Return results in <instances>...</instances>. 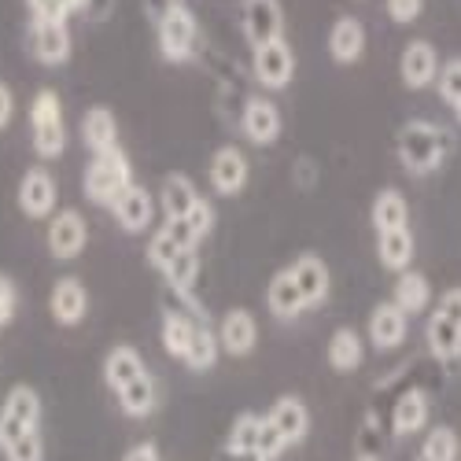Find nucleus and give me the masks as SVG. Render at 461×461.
I'll use <instances>...</instances> for the list:
<instances>
[{"label":"nucleus","instance_id":"nucleus-32","mask_svg":"<svg viewBox=\"0 0 461 461\" xmlns=\"http://www.w3.org/2000/svg\"><path fill=\"white\" fill-rule=\"evenodd\" d=\"M329 366L336 369V373H355L362 362H366V339L355 332V329H336L332 332V339H329Z\"/></svg>","mask_w":461,"mask_h":461},{"label":"nucleus","instance_id":"nucleus-38","mask_svg":"<svg viewBox=\"0 0 461 461\" xmlns=\"http://www.w3.org/2000/svg\"><path fill=\"white\" fill-rule=\"evenodd\" d=\"M181 251H188V248H185V244H181V240H177V237L170 233V229H167V221H163V225L156 229V233L148 237V262L156 266L159 274L167 270V266H170V262H174V258H177Z\"/></svg>","mask_w":461,"mask_h":461},{"label":"nucleus","instance_id":"nucleus-21","mask_svg":"<svg viewBox=\"0 0 461 461\" xmlns=\"http://www.w3.org/2000/svg\"><path fill=\"white\" fill-rule=\"evenodd\" d=\"M362 52H366V26H362V19L339 15L332 23V30H329V56L339 67H351V63L362 59Z\"/></svg>","mask_w":461,"mask_h":461},{"label":"nucleus","instance_id":"nucleus-45","mask_svg":"<svg viewBox=\"0 0 461 461\" xmlns=\"http://www.w3.org/2000/svg\"><path fill=\"white\" fill-rule=\"evenodd\" d=\"M122 461H163V457H159V447L156 443H137V447H130L122 454Z\"/></svg>","mask_w":461,"mask_h":461},{"label":"nucleus","instance_id":"nucleus-39","mask_svg":"<svg viewBox=\"0 0 461 461\" xmlns=\"http://www.w3.org/2000/svg\"><path fill=\"white\" fill-rule=\"evenodd\" d=\"M181 225L188 229L192 237H196V244H203V237H207L211 229H214V207H211V203L200 196V200H196V207H192V211L181 218Z\"/></svg>","mask_w":461,"mask_h":461},{"label":"nucleus","instance_id":"nucleus-30","mask_svg":"<svg viewBox=\"0 0 461 461\" xmlns=\"http://www.w3.org/2000/svg\"><path fill=\"white\" fill-rule=\"evenodd\" d=\"M114 399H119V406H122V413L126 417H148L151 410L159 406V384H156V376L151 373H140L137 380H130L126 388H119L114 392Z\"/></svg>","mask_w":461,"mask_h":461},{"label":"nucleus","instance_id":"nucleus-4","mask_svg":"<svg viewBox=\"0 0 461 461\" xmlns=\"http://www.w3.org/2000/svg\"><path fill=\"white\" fill-rule=\"evenodd\" d=\"M156 41L167 63H188L200 49V23L181 0H167L156 19Z\"/></svg>","mask_w":461,"mask_h":461},{"label":"nucleus","instance_id":"nucleus-8","mask_svg":"<svg viewBox=\"0 0 461 461\" xmlns=\"http://www.w3.org/2000/svg\"><path fill=\"white\" fill-rule=\"evenodd\" d=\"M251 70H255V82L262 89H270V93L288 89L292 78H295V52H292V45L281 37V41L251 49Z\"/></svg>","mask_w":461,"mask_h":461},{"label":"nucleus","instance_id":"nucleus-19","mask_svg":"<svg viewBox=\"0 0 461 461\" xmlns=\"http://www.w3.org/2000/svg\"><path fill=\"white\" fill-rule=\"evenodd\" d=\"M266 417V425H270L285 447H295L306 439V432H311V410H306V402L299 395H281L270 413H262Z\"/></svg>","mask_w":461,"mask_h":461},{"label":"nucleus","instance_id":"nucleus-41","mask_svg":"<svg viewBox=\"0 0 461 461\" xmlns=\"http://www.w3.org/2000/svg\"><path fill=\"white\" fill-rule=\"evenodd\" d=\"M15 314H19V285L8 274H0V329H8Z\"/></svg>","mask_w":461,"mask_h":461},{"label":"nucleus","instance_id":"nucleus-42","mask_svg":"<svg viewBox=\"0 0 461 461\" xmlns=\"http://www.w3.org/2000/svg\"><path fill=\"white\" fill-rule=\"evenodd\" d=\"M5 461H45V436L33 432V436L19 439L15 447L5 450Z\"/></svg>","mask_w":461,"mask_h":461},{"label":"nucleus","instance_id":"nucleus-23","mask_svg":"<svg viewBox=\"0 0 461 461\" xmlns=\"http://www.w3.org/2000/svg\"><path fill=\"white\" fill-rule=\"evenodd\" d=\"M82 144L93 151V156L119 148V119H114L111 107L96 104V107H89L82 114Z\"/></svg>","mask_w":461,"mask_h":461},{"label":"nucleus","instance_id":"nucleus-33","mask_svg":"<svg viewBox=\"0 0 461 461\" xmlns=\"http://www.w3.org/2000/svg\"><path fill=\"white\" fill-rule=\"evenodd\" d=\"M221 348H218V332L207 325V318L196 321V329H192V339H188V351H185V366L192 373H207L214 369Z\"/></svg>","mask_w":461,"mask_h":461},{"label":"nucleus","instance_id":"nucleus-26","mask_svg":"<svg viewBox=\"0 0 461 461\" xmlns=\"http://www.w3.org/2000/svg\"><path fill=\"white\" fill-rule=\"evenodd\" d=\"M266 306H270V314L277 321H295L306 311V303H303V295H299V288H295L288 270H277L270 277V285H266Z\"/></svg>","mask_w":461,"mask_h":461},{"label":"nucleus","instance_id":"nucleus-9","mask_svg":"<svg viewBox=\"0 0 461 461\" xmlns=\"http://www.w3.org/2000/svg\"><path fill=\"white\" fill-rule=\"evenodd\" d=\"M19 211L30 218V221H45L59 211V185L56 177L49 174V167H30L19 181Z\"/></svg>","mask_w":461,"mask_h":461},{"label":"nucleus","instance_id":"nucleus-11","mask_svg":"<svg viewBox=\"0 0 461 461\" xmlns=\"http://www.w3.org/2000/svg\"><path fill=\"white\" fill-rule=\"evenodd\" d=\"M281 107L270 96H248L240 107V133L258 144V148H270L281 137Z\"/></svg>","mask_w":461,"mask_h":461},{"label":"nucleus","instance_id":"nucleus-12","mask_svg":"<svg viewBox=\"0 0 461 461\" xmlns=\"http://www.w3.org/2000/svg\"><path fill=\"white\" fill-rule=\"evenodd\" d=\"M156 207H159V200L151 196L144 185L133 181L107 211L114 214V221H119L122 233H133L137 237V233H148V229H151V221H156Z\"/></svg>","mask_w":461,"mask_h":461},{"label":"nucleus","instance_id":"nucleus-22","mask_svg":"<svg viewBox=\"0 0 461 461\" xmlns=\"http://www.w3.org/2000/svg\"><path fill=\"white\" fill-rule=\"evenodd\" d=\"M163 277H167V285L185 299V306L192 314H200L203 318V306H200V299H196V281H200V251H181L167 270H163Z\"/></svg>","mask_w":461,"mask_h":461},{"label":"nucleus","instance_id":"nucleus-5","mask_svg":"<svg viewBox=\"0 0 461 461\" xmlns=\"http://www.w3.org/2000/svg\"><path fill=\"white\" fill-rule=\"evenodd\" d=\"M41 395H37L30 384H15V388L0 402V454L8 447H15L19 439L41 432Z\"/></svg>","mask_w":461,"mask_h":461},{"label":"nucleus","instance_id":"nucleus-40","mask_svg":"<svg viewBox=\"0 0 461 461\" xmlns=\"http://www.w3.org/2000/svg\"><path fill=\"white\" fill-rule=\"evenodd\" d=\"M436 89H439V96H443V104H461V59H454V63H447V67H439V78H436Z\"/></svg>","mask_w":461,"mask_h":461},{"label":"nucleus","instance_id":"nucleus-20","mask_svg":"<svg viewBox=\"0 0 461 461\" xmlns=\"http://www.w3.org/2000/svg\"><path fill=\"white\" fill-rule=\"evenodd\" d=\"M288 274L306 303V311H314V306H321L329 299V288H332V274H329V266L325 258L318 255H299L292 266H288Z\"/></svg>","mask_w":461,"mask_h":461},{"label":"nucleus","instance_id":"nucleus-15","mask_svg":"<svg viewBox=\"0 0 461 461\" xmlns=\"http://www.w3.org/2000/svg\"><path fill=\"white\" fill-rule=\"evenodd\" d=\"M244 37L248 45H270L285 37V12L277 0H244Z\"/></svg>","mask_w":461,"mask_h":461},{"label":"nucleus","instance_id":"nucleus-44","mask_svg":"<svg viewBox=\"0 0 461 461\" xmlns=\"http://www.w3.org/2000/svg\"><path fill=\"white\" fill-rule=\"evenodd\" d=\"M12 119H15V93L8 82H0V133L12 126Z\"/></svg>","mask_w":461,"mask_h":461},{"label":"nucleus","instance_id":"nucleus-6","mask_svg":"<svg viewBox=\"0 0 461 461\" xmlns=\"http://www.w3.org/2000/svg\"><path fill=\"white\" fill-rule=\"evenodd\" d=\"M425 339H429L432 358L439 362L461 358V288H447L436 299L432 318L425 325Z\"/></svg>","mask_w":461,"mask_h":461},{"label":"nucleus","instance_id":"nucleus-31","mask_svg":"<svg viewBox=\"0 0 461 461\" xmlns=\"http://www.w3.org/2000/svg\"><path fill=\"white\" fill-rule=\"evenodd\" d=\"M373 229L376 233H388V229H406L410 225V203L399 188H380L373 196Z\"/></svg>","mask_w":461,"mask_h":461},{"label":"nucleus","instance_id":"nucleus-27","mask_svg":"<svg viewBox=\"0 0 461 461\" xmlns=\"http://www.w3.org/2000/svg\"><path fill=\"white\" fill-rule=\"evenodd\" d=\"M392 303L399 306V311L406 318L413 314H425L429 311V303H432V285L425 274H417V270H406L395 277V288H392Z\"/></svg>","mask_w":461,"mask_h":461},{"label":"nucleus","instance_id":"nucleus-28","mask_svg":"<svg viewBox=\"0 0 461 461\" xmlns=\"http://www.w3.org/2000/svg\"><path fill=\"white\" fill-rule=\"evenodd\" d=\"M140 373H148V366H144V358H140L137 348H130V343H119V348L107 351V358H104V380H107L111 392L126 388V384L137 380Z\"/></svg>","mask_w":461,"mask_h":461},{"label":"nucleus","instance_id":"nucleus-3","mask_svg":"<svg viewBox=\"0 0 461 461\" xmlns=\"http://www.w3.org/2000/svg\"><path fill=\"white\" fill-rule=\"evenodd\" d=\"M130 185H133V167H130V156L122 148H111V151L93 156L86 174H82V192L96 207H111Z\"/></svg>","mask_w":461,"mask_h":461},{"label":"nucleus","instance_id":"nucleus-7","mask_svg":"<svg viewBox=\"0 0 461 461\" xmlns=\"http://www.w3.org/2000/svg\"><path fill=\"white\" fill-rule=\"evenodd\" d=\"M45 244H49V255L56 262H70V258H78L89 244V221L82 211H74V207H63L49 218V233H45Z\"/></svg>","mask_w":461,"mask_h":461},{"label":"nucleus","instance_id":"nucleus-24","mask_svg":"<svg viewBox=\"0 0 461 461\" xmlns=\"http://www.w3.org/2000/svg\"><path fill=\"white\" fill-rule=\"evenodd\" d=\"M413 233H410V225L406 229H388V233H376V255H380V266L384 270H392L395 277L406 274L410 266H413Z\"/></svg>","mask_w":461,"mask_h":461},{"label":"nucleus","instance_id":"nucleus-1","mask_svg":"<svg viewBox=\"0 0 461 461\" xmlns=\"http://www.w3.org/2000/svg\"><path fill=\"white\" fill-rule=\"evenodd\" d=\"M450 148H454V137L436 126V122H420V119H410L402 122L399 137H395V151H399V159L410 174L417 177H425V174H436L447 156H450Z\"/></svg>","mask_w":461,"mask_h":461},{"label":"nucleus","instance_id":"nucleus-46","mask_svg":"<svg viewBox=\"0 0 461 461\" xmlns=\"http://www.w3.org/2000/svg\"><path fill=\"white\" fill-rule=\"evenodd\" d=\"M111 12H114V0H86V12H82V15H86L89 23H104Z\"/></svg>","mask_w":461,"mask_h":461},{"label":"nucleus","instance_id":"nucleus-13","mask_svg":"<svg viewBox=\"0 0 461 461\" xmlns=\"http://www.w3.org/2000/svg\"><path fill=\"white\" fill-rule=\"evenodd\" d=\"M399 74H402V86L406 89H429L436 86L439 78V52L432 41H425V37H413V41L402 49L399 56Z\"/></svg>","mask_w":461,"mask_h":461},{"label":"nucleus","instance_id":"nucleus-16","mask_svg":"<svg viewBox=\"0 0 461 461\" xmlns=\"http://www.w3.org/2000/svg\"><path fill=\"white\" fill-rule=\"evenodd\" d=\"M366 332H369V343L376 351H395V348H402L406 336H410V318L399 311L392 299H384V303H376L369 311Z\"/></svg>","mask_w":461,"mask_h":461},{"label":"nucleus","instance_id":"nucleus-35","mask_svg":"<svg viewBox=\"0 0 461 461\" xmlns=\"http://www.w3.org/2000/svg\"><path fill=\"white\" fill-rule=\"evenodd\" d=\"M262 429H266V417L240 413L233 420V429H229V454H233V457H255L258 454V443H262Z\"/></svg>","mask_w":461,"mask_h":461},{"label":"nucleus","instance_id":"nucleus-14","mask_svg":"<svg viewBox=\"0 0 461 461\" xmlns=\"http://www.w3.org/2000/svg\"><path fill=\"white\" fill-rule=\"evenodd\" d=\"M207 177H211V188L218 196H240L248 188V177H251V167H248V156L240 148H218L211 156V167H207Z\"/></svg>","mask_w":461,"mask_h":461},{"label":"nucleus","instance_id":"nucleus-43","mask_svg":"<svg viewBox=\"0 0 461 461\" xmlns=\"http://www.w3.org/2000/svg\"><path fill=\"white\" fill-rule=\"evenodd\" d=\"M384 12H388V19L395 26H410L425 12V0H384Z\"/></svg>","mask_w":461,"mask_h":461},{"label":"nucleus","instance_id":"nucleus-17","mask_svg":"<svg viewBox=\"0 0 461 461\" xmlns=\"http://www.w3.org/2000/svg\"><path fill=\"white\" fill-rule=\"evenodd\" d=\"M218 348L225 355H233V358H244L255 351V343H258V321L251 311H244V306H233V311H225L221 321H218Z\"/></svg>","mask_w":461,"mask_h":461},{"label":"nucleus","instance_id":"nucleus-18","mask_svg":"<svg viewBox=\"0 0 461 461\" xmlns=\"http://www.w3.org/2000/svg\"><path fill=\"white\" fill-rule=\"evenodd\" d=\"M49 314L56 325L63 329H74V325H82L86 314H89V292L78 277H59L49 292Z\"/></svg>","mask_w":461,"mask_h":461},{"label":"nucleus","instance_id":"nucleus-34","mask_svg":"<svg viewBox=\"0 0 461 461\" xmlns=\"http://www.w3.org/2000/svg\"><path fill=\"white\" fill-rule=\"evenodd\" d=\"M200 314H192V311H167L163 314V351L177 362H185V351H188V339H192V329H196Z\"/></svg>","mask_w":461,"mask_h":461},{"label":"nucleus","instance_id":"nucleus-29","mask_svg":"<svg viewBox=\"0 0 461 461\" xmlns=\"http://www.w3.org/2000/svg\"><path fill=\"white\" fill-rule=\"evenodd\" d=\"M196 200H200V192H196V185H192L185 174H167L163 177V185H159V207H163L167 221H181L192 207H196Z\"/></svg>","mask_w":461,"mask_h":461},{"label":"nucleus","instance_id":"nucleus-25","mask_svg":"<svg viewBox=\"0 0 461 461\" xmlns=\"http://www.w3.org/2000/svg\"><path fill=\"white\" fill-rule=\"evenodd\" d=\"M425 425H429V392H420V388L402 392L392 410V432L417 436V432H425Z\"/></svg>","mask_w":461,"mask_h":461},{"label":"nucleus","instance_id":"nucleus-37","mask_svg":"<svg viewBox=\"0 0 461 461\" xmlns=\"http://www.w3.org/2000/svg\"><path fill=\"white\" fill-rule=\"evenodd\" d=\"M457 454H461L457 432H454V429H447V425H439V429H432V432L425 436L417 461H457Z\"/></svg>","mask_w":461,"mask_h":461},{"label":"nucleus","instance_id":"nucleus-10","mask_svg":"<svg viewBox=\"0 0 461 461\" xmlns=\"http://www.w3.org/2000/svg\"><path fill=\"white\" fill-rule=\"evenodd\" d=\"M26 52L41 67H63L74 52V37L67 23H33L26 26Z\"/></svg>","mask_w":461,"mask_h":461},{"label":"nucleus","instance_id":"nucleus-36","mask_svg":"<svg viewBox=\"0 0 461 461\" xmlns=\"http://www.w3.org/2000/svg\"><path fill=\"white\" fill-rule=\"evenodd\" d=\"M26 12L33 23H70L86 12V0H26Z\"/></svg>","mask_w":461,"mask_h":461},{"label":"nucleus","instance_id":"nucleus-2","mask_svg":"<svg viewBox=\"0 0 461 461\" xmlns=\"http://www.w3.org/2000/svg\"><path fill=\"white\" fill-rule=\"evenodd\" d=\"M30 137L37 159H59L67 151V122H63V100L56 89H37L30 100Z\"/></svg>","mask_w":461,"mask_h":461},{"label":"nucleus","instance_id":"nucleus-47","mask_svg":"<svg viewBox=\"0 0 461 461\" xmlns=\"http://www.w3.org/2000/svg\"><path fill=\"white\" fill-rule=\"evenodd\" d=\"M358 461H376V457H373V454H362V457H358Z\"/></svg>","mask_w":461,"mask_h":461}]
</instances>
